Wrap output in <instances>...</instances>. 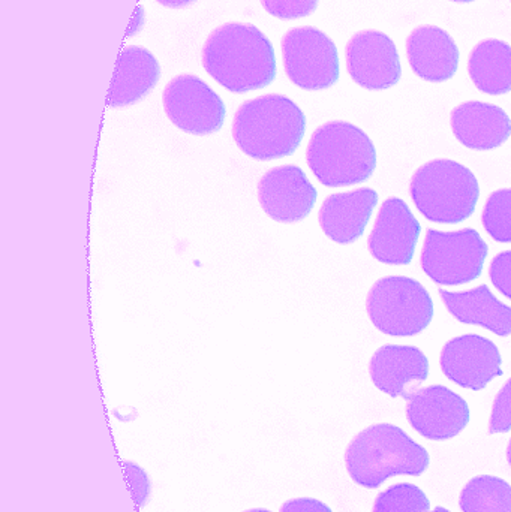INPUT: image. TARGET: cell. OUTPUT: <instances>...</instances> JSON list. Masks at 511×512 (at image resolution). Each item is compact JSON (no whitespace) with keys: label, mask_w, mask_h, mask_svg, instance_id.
I'll return each mask as SVG.
<instances>
[{"label":"cell","mask_w":511,"mask_h":512,"mask_svg":"<svg viewBox=\"0 0 511 512\" xmlns=\"http://www.w3.org/2000/svg\"><path fill=\"white\" fill-rule=\"evenodd\" d=\"M431 502L414 484H398L381 493L374 512H429Z\"/></svg>","instance_id":"cell-24"},{"label":"cell","mask_w":511,"mask_h":512,"mask_svg":"<svg viewBox=\"0 0 511 512\" xmlns=\"http://www.w3.org/2000/svg\"><path fill=\"white\" fill-rule=\"evenodd\" d=\"M285 72L305 90L329 89L339 80L335 42L315 27H297L282 38Z\"/></svg>","instance_id":"cell-8"},{"label":"cell","mask_w":511,"mask_h":512,"mask_svg":"<svg viewBox=\"0 0 511 512\" xmlns=\"http://www.w3.org/2000/svg\"><path fill=\"white\" fill-rule=\"evenodd\" d=\"M161 77V66L146 48L126 47L117 60L107 104L128 107L152 92Z\"/></svg>","instance_id":"cell-19"},{"label":"cell","mask_w":511,"mask_h":512,"mask_svg":"<svg viewBox=\"0 0 511 512\" xmlns=\"http://www.w3.org/2000/svg\"><path fill=\"white\" fill-rule=\"evenodd\" d=\"M488 254V245L476 230H429L423 245L422 268L438 285H465L482 276Z\"/></svg>","instance_id":"cell-7"},{"label":"cell","mask_w":511,"mask_h":512,"mask_svg":"<svg viewBox=\"0 0 511 512\" xmlns=\"http://www.w3.org/2000/svg\"><path fill=\"white\" fill-rule=\"evenodd\" d=\"M482 221L495 242L511 243V189H500L489 197Z\"/></svg>","instance_id":"cell-23"},{"label":"cell","mask_w":511,"mask_h":512,"mask_svg":"<svg viewBox=\"0 0 511 512\" xmlns=\"http://www.w3.org/2000/svg\"><path fill=\"white\" fill-rule=\"evenodd\" d=\"M264 9L281 20L308 17L317 9L318 0H261Z\"/></svg>","instance_id":"cell-25"},{"label":"cell","mask_w":511,"mask_h":512,"mask_svg":"<svg viewBox=\"0 0 511 512\" xmlns=\"http://www.w3.org/2000/svg\"><path fill=\"white\" fill-rule=\"evenodd\" d=\"M377 204L378 194L369 188L330 195L320 210L321 228L333 242L350 245L365 234Z\"/></svg>","instance_id":"cell-16"},{"label":"cell","mask_w":511,"mask_h":512,"mask_svg":"<svg viewBox=\"0 0 511 512\" xmlns=\"http://www.w3.org/2000/svg\"><path fill=\"white\" fill-rule=\"evenodd\" d=\"M305 132V114L282 95L246 101L234 116V141L243 153L258 161L293 155Z\"/></svg>","instance_id":"cell-2"},{"label":"cell","mask_w":511,"mask_h":512,"mask_svg":"<svg viewBox=\"0 0 511 512\" xmlns=\"http://www.w3.org/2000/svg\"><path fill=\"white\" fill-rule=\"evenodd\" d=\"M411 198L428 221L461 224L476 212L480 186L473 171L450 159L428 162L411 179Z\"/></svg>","instance_id":"cell-5"},{"label":"cell","mask_w":511,"mask_h":512,"mask_svg":"<svg viewBox=\"0 0 511 512\" xmlns=\"http://www.w3.org/2000/svg\"><path fill=\"white\" fill-rule=\"evenodd\" d=\"M407 417L420 435L432 441H446L468 426L470 408L450 388L432 385L417 391L408 400Z\"/></svg>","instance_id":"cell-11"},{"label":"cell","mask_w":511,"mask_h":512,"mask_svg":"<svg viewBox=\"0 0 511 512\" xmlns=\"http://www.w3.org/2000/svg\"><path fill=\"white\" fill-rule=\"evenodd\" d=\"M503 358L492 340L479 334H464L444 345L441 369L444 375L468 390L480 391L503 376Z\"/></svg>","instance_id":"cell-10"},{"label":"cell","mask_w":511,"mask_h":512,"mask_svg":"<svg viewBox=\"0 0 511 512\" xmlns=\"http://www.w3.org/2000/svg\"><path fill=\"white\" fill-rule=\"evenodd\" d=\"M511 430V378L506 382L500 393L495 397L492 408L489 433H507Z\"/></svg>","instance_id":"cell-26"},{"label":"cell","mask_w":511,"mask_h":512,"mask_svg":"<svg viewBox=\"0 0 511 512\" xmlns=\"http://www.w3.org/2000/svg\"><path fill=\"white\" fill-rule=\"evenodd\" d=\"M489 276L495 288L511 300V251L501 252L492 259Z\"/></svg>","instance_id":"cell-27"},{"label":"cell","mask_w":511,"mask_h":512,"mask_svg":"<svg viewBox=\"0 0 511 512\" xmlns=\"http://www.w3.org/2000/svg\"><path fill=\"white\" fill-rule=\"evenodd\" d=\"M203 66L234 93L263 89L276 77L272 42L251 24L227 23L213 30L203 47Z\"/></svg>","instance_id":"cell-1"},{"label":"cell","mask_w":511,"mask_h":512,"mask_svg":"<svg viewBox=\"0 0 511 512\" xmlns=\"http://www.w3.org/2000/svg\"><path fill=\"white\" fill-rule=\"evenodd\" d=\"M422 225L408 204L399 198L384 201L369 236V252L389 265H408L416 254Z\"/></svg>","instance_id":"cell-13"},{"label":"cell","mask_w":511,"mask_h":512,"mask_svg":"<svg viewBox=\"0 0 511 512\" xmlns=\"http://www.w3.org/2000/svg\"><path fill=\"white\" fill-rule=\"evenodd\" d=\"M281 512H333L323 502L315 499H294L282 505Z\"/></svg>","instance_id":"cell-28"},{"label":"cell","mask_w":511,"mask_h":512,"mask_svg":"<svg viewBox=\"0 0 511 512\" xmlns=\"http://www.w3.org/2000/svg\"><path fill=\"white\" fill-rule=\"evenodd\" d=\"M369 372L378 390L410 400L428 379L429 360L416 346L386 345L375 352Z\"/></svg>","instance_id":"cell-15"},{"label":"cell","mask_w":511,"mask_h":512,"mask_svg":"<svg viewBox=\"0 0 511 512\" xmlns=\"http://www.w3.org/2000/svg\"><path fill=\"white\" fill-rule=\"evenodd\" d=\"M351 78L368 90H387L401 80L402 68L395 42L377 30L359 32L347 45Z\"/></svg>","instance_id":"cell-12"},{"label":"cell","mask_w":511,"mask_h":512,"mask_svg":"<svg viewBox=\"0 0 511 512\" xmlns=\"http://www.w3.org/2000/svg\"><path fill=\"white\" fill-rule=\"evenodd\" d=\"M453 2L468 3V2H474V0H453Z\"/></svg>","instance_id":"cell-31"},{"label":"cell","mask_w":511,"mask_h":512,"mask_svg":"<svg viewBox=\"0 0 511 512\" xmlns=\"http://www.w3.org/2000/svg\"><path fill=\"white\" fill-rule=\"evenodd\" d=\"M471 80L488 95L511 92V47L498 39L480 42L468 63Z\"/></svg>","instance_id":"cell-21"},{"label":"cell","mask_w":511,"mask_h":512,"mask_svg":"<svg viewBox=\"0 0 511 512\" xmlns=\"http://www.w3.org/2000/svg\"><path fill=\"white\" fill-rule=\"evenodd\" d=\"M156 2L161 3V5L168 6V8L179 9L192 5V3L197 2V0H156Z\"/></svg>","instance_id":"cell-29"},{"label":"cell","mask_w":511,"mask_h":512,"mask_svg":"<svg viewBox=\"0 0 511 512\" xmlns=\"http://www.w3.org/2000/svg\"><path fill=\"white\" fill-rule=\"evenodd\" d=\"M317 197V189L296 165L273 168L258 183L264 212L284 224L303 221L314 209Z\"/></svg>","instance_id":"cell-14"},{"label":"cell","mask_w":511,"mask_h":512,"mask_svg":"<svg viewBox=\"0 0 511 512\" xmlns=\"http://www.w3.org/2000/svg\"><path fill=\"white\" fill-rule=\"evenodd\" d=\"M411 68L423 80L443 83L458 71L459 50L446 30L435 26H420L407 41Z\"/></svg>","instance_id":"cell-18"},{"label":"cell","mask_w":511,"mask_h":512,"mask_svg":"<svg viewBox=\"0 0 511 512\" xmlns=\"http://www.w3.org/2000/svg\"><path fill=\"white\" fill-rule=\"evenodd\" d=\"M345 462L359 486L378 489L396 475H422L428 469L429 454L399 427L377 424L354 438Z\"/></svg>","instance_id":"cell-3"},{"label":"cell","mask_w":511,"mask_h":512,"mask_svg":"<svg viewBox=\"0 0 511 512\" xmlns=\"http://www.w3.org/2000/svg\"><path fill=\"white\" fill-rule=\"evenodd\" d=\"M246 512H270V511H266V510H251V511H246Z\"/></svg>","instance_id":"cell-33"},{"label":"cell","mask_w":511,"mask_h":512,"mask_svg":"<svg viewBox=\"0 0 511 512\" xmlns=\"http://www.w3.org/2000/svg\"><path fill=\"white\" fill-rule=\"evenodd\" d=\"M366 304L372 324L387 336H417L434 319L431 294L411 277L389 276L378 280Z\"/></svg>","instance_id":"cell-6"},{"label":"cell","mask_w":511,"mask_h":512,"mask_svg":"<svg viewBox=\"0 0 511 512\" xmlns=\"http://www.w3.org/2000/svg\"><path fill=\"white\" fill-rule=\"evenodd\" d=\"M507 460H509L510 466H511V441L509 444V448H507Z\"/></svg>","instance_id":"cell-30"},{"label":"cell","mask_w":511,"mask_h":512,"mask_svg":"<svg viewBox=\"0 0 511 512\" xmlns=\"http://www.w3.org/2000/svg\"><path fill=\"white\" fill-rule=\"evenodd\" d=\"M164 110L168 119L188 134H213L224 125V102L195 75H180L167 84Z\"/></svg>","instance_id":"cell-9"},{"label":"cell","mask_w":511,"mask_h":512,"mask_svg":"<svg viewBox=\"0 0 511 512\" xmlns=\"http://www.w3.org/2000/svg\"><path fill=\"white\" fill-rule=\"evenodd\" d=\"M440 294L447 310L462 324L480 325L497 336H510L511 307L498 300L488 285L464 292L441 289Z\"/></svg>","instance_id":"cell-20"},{"label":"cell","mask_w":511,"mask_h":512,"mask_svg":"<svg viewBox=\"0 0 511 512\" xmlns=\"http://www.w3.org/2000/svg\"><path fill=\"white\" fill-rule=\"evenodd\" d=\"M434 512H450V511H447L446 508H437V510H435Z\"/></svg>","instance_id":"cell-32"},{"label":"cell","mask_w":511,"mask_h":512,"mask_svg":"<svg viewBox=\"0 0 511 512\" xmlns=\"http://www.w3.org/2000/svg\"><path fill=\"white\" fill-rule=\"evenodd\" d=\"M452 129L459 143L473 150H494L511 135V120L503 108L485 102H465L453 110Z\"/></svg>","instance_id":"cell-17"},{"label":"cell","mask_w":511,"mask_h":512,"mask_svg":"<svg viewBox=\"0 0 511 512\" xmlns=\"http://www.w3.org/2000/svg\"><path fill=\"white\" fill-rule=\"evenodd\" d=\"M309 168L327 188L359 185L377 170V150L365 131L348 122L320 126L306 152Z\"/></svg>","instance_id":"cell-4"},{"label":"cell","mask_w":511,"mask_h":512,"mask_svg":"<svg viewBox=\"0 0 511 512\" xmlns=\"http://www.w3.org/2000/svg\"><path fill=\"white\" fill-rule=\"evenodd\" d=\"M464 512H511V487L497 477H477L461 493Z\"/></svg>","instance_id":"cell-22"}]
</instances>
